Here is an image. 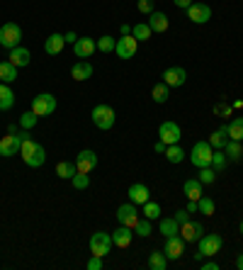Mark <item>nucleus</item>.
Here are the masks:
<instances>
[{"label": "nucleus", "instance_id": "35", "mask_svg": "<svg viewBox=\"0 0 243 270\" xmlns=\"http://www.w3.org/2000/svg\"><path fill=\"white\" fill-rule=\"evenodd\" d=\"M151 27L146 25V22H139L136 27H131V37L136 39V42H146V39H151Z\"/></svg>", "mask_w": 243, "mask_h": 270}, {"label": "nucleus", "instance_id": "57", "mask_svg": "<svg viewBox=\"0 0 243 270\" xmlns=\"http://www.w3.org/2000/svg\"><path fill=\"white\" fill-rule=\"evenodd\" d=\"M238 232H241V234H243V219H241V224H238Z\"/></svg>", "mask_w": 243, "mask_h": 270}, {"label": "nucleus", "instance_id": "23", "mask_svg": "<svg viewBox=\"0 0 243 270\" xmlns=\"http://www.w3.org/2000/svg\"><path fill=\"white\" fill-rule=\"evenodd\" d=\"M209 146H212V149H224L226 144H229V129H226V124L224 127H219V129L214 131V134H209Z\"/></svg>", "mask_w": 243, "mask_h": 270}, {"label": "nucleus", "instance_id": "48", "mask_svg": "<svg viewBox=\"0 0 243 270\" xmlns=\"http://www.w3.org/2000/svg\"><path fill=\"white\" fill-rule=\"evenodd\" d=\"M173 219H175L178 224H185L187 219H190V212H187V209H178V212L173 215Z\"/></svg>", "mask_w": 243, "mask_h": 270}, {"label": "nucleus", "instance_id": "10", "mask_svg": "<svg viewBox=\"0 0 243 270\" xmlns=\"http://www.w3.org/2000/svg\"><path fill=\"white\" fill-rule=\"evenodd\" d=\"M187 20L195 22V25H205V22L212 20V8H209L207 3H192V5L187 8Z\"/></svg>", "mask_w": 243, "mask_h": 270}, {"label": "nucleus", "instance_id": "16", "mask_svg": "<svg viewBox=\"0 0 243 270\" xmlns=\"http://www.w3.org/2000/svg\"><path fill=\"white\" fill-rule=\"evenodd\" d=\"M95 49H97V42L90 37H78L73 44V51L78 59H90L95 54Z\"/></svg>", "mask_w": 243, "mask_h": 270}, {"label": "nucleus", "instance_id": "5", "mask_svg": "<svg viewBox=\"0 0 243 270\" xmlns=\"http://www.w3.org/2000/svg\"><path fill=\"white\" fill-rule=\"evenodd\" d=\"M25 137H29V129H22V131H17V134H8V137H3V139H0V156H3V159L15 156V153L19 151V144H22Z\"/></svg>", "mask_w": 243, "mask_h": 270}, {"label": "nucleus", "instance_id": "12", "mask_svg": "<svg viewBox=\"0 0 243 270\" xmlns=\"http://www.w3.org/2000/svg\"><path fill=\"white\" fill-rule=\"evenodd\" d=\"M205 234V226L199 222H192V219H187L185 224H180V236L185 239V243H195L199 241V236Z\"/></svg>", "mask_w": 243, "mask_h": 270}, {"label": "nucleus", "instance_id": "49", "mask_svg": "<svg viewBox=\"0 0 243 270\" xmlns=\"http://www.w3.org/2000/svg\"><path fill=\"white\" fill-rule=\"evenodd\" d=\"M187 212H190V215H195V212H199V205H197V200H190V202H187V207H185Z\"/></svg>", "mask_w": 243, "mask_h": 270}, {"label": "nucleus", "instance_id": "17", "mask_svg": "<svg viewBox=\"0 0 243 270\" xmlns=\"http://www.w3.org/2000/svg\"><path fill=\"white\" fill-rule=\"evenodd\" d=\"M127 195H129V202L134 205H144V202H149L151 200V190L144 183H134V185L127 190Z\"/></svg>", "mask_w": 243, "mask_h": 270}, {"label": "nucleus", "instance_id": "54", "mask_svg": "<svg viewBox=\"0 0 243 270\" xmlns=\"http://www.w3.org/2000/svg\"><path fill=\"white\" fill-rule=\"evenodd\" d=\"M121 37H124V34H131V27H129V25H121Z\"/></svg>", "mask_w": 243, "mask_h": 270}, {"label": "nucleus", "instance_id": "15", "mask_svg": "<svg viewBox=\"0 0 243 270\" xmlns=\"http://www.w3.org/2000/svg\"><path fill=\"white\" fill-rule=\"evenodd\" d=\"M187 81V73L183 66H170L163 71V83L170 85V88H180V85Z\"/></svg>", "mask_w": 243, "mask_h": 270}, {"label": "nucleus", "instance_id": "7", "mask_svg": "<svg viewBox=\"0 0 243 270\" xmlns=\"http://www.w3.org/2000/svg\"><path fill=\"white\" fill-rule=\"evenodd\" d=\"M112 234H105V232H97L90 236V253L93 256H100V258H105L107 253H110V248H112Z\"/></svg>", "mask_w": 243, "mask_h": 270}, {"label": "nucleus", "instance_id": "30", "mask_svg": "<svg viewBox=\"0 0 243 270\" xmlns=\"http://www.w3.org/2000/svg\"><path fill=\"white\" fill-rule=\"evenodd\" d=\"M168 265V258H166V253L163 251H151L149 253V268L151 270H166Z\"/></svg>", "mask_w": 243, "mask_h": 270}, {"label": "nucleus", "instance_id": "3", "mask_svg": "<svg viewBox=\"0 0 243 270\" xmlns=\"http://www.w3.org/2000/svg\"><path fill=\"white\" fill-rule=\"evenodd\" d=\"M90 117H93V124L97 127V129H103V131H107V129H112L114 127V110L110 107V105H95L93 107V112H90Z\"/></svg>", "mask_w": 243, "mask_h": 270}, {"label": "nucleus", "instance_id": "24", "mask_svg": "<svg viewBox=\"0 0 243 270\" xmlns=\"http://www.w3.org/2000/svg\"><path fill=\"white\" fill-rule=\"evenodd\" d=\"M12 105H15V93L10 83H0V112L12 110Z\"/></svg>", "mask_w": 243, "mask_h": 270}, {"label": "nucleus", "instance_id": "1", "mask_svg": "<svg viewBox=\"0 0 243 270\" xmlns=\"http://www.w3.org/2000/svg\"><path fill=\"white\" fill-rule=\"evenodd\" d=\"M221 246H224V239L219 234H205V236H199V251L195 253V258L202 261V258L216 256V253L221 251Z\"/></svg>", "mask_w": 243, "mask_h": 270}, {"label": "nucleus", "instance_id": "9", "mask_svg": "<svg viewBox=\"0 0 243 270\" xmlns=\"http://www.w3.org/2000/svg\"><path fill=\"white\" fill-rule=\"evenodd\" d=\"M158 137L160 141L166 144V146H170V144H180V137H183V131H180V127L175 124L173 120H166L163 124L158 127Z\"/></svg>", "mask_w": 243, "mask_h": 270}, {"label": "nucleus", "instance_id": "29", "mask_svg": "<svg viewBox=\"0 0 243 270\" xmlns=\"http://www.w3.org/2000/svg\"><path fill=\"white\" fill-rule=\"evenodd\" d=\"M151 98H153V103L163 105V103H166V100L170 98V85H166V83H156V85H153V90H151Z\"/></svg>", "mask_w": 243, "mask_h": 270}, {"label": "nucleus", "instance_id": "21", "mask_svg": "<svg viewBox=\"0 0 243 270\" xmlns=\"http://www.w3.org/2000/svg\"><path fill=\"white\" fill-rule=\"evenodd\" d=\"M131 239H134V229H129V226H121L117 232H112V243L114 246H119V248H127L131 243Z\"/></svg>", "mask_w": 243, "mask_h": 270}, {"label": "nucleus", "instance_id": "38", "mask_svg": "<svg viewBox=\"0 0 243 270\" xmlns=\"http://www.w3.org/2000/svg\"><path fill=\"white\" fill-rule=\"evenodd\" d=\"M37 144H39V141H34L32 137H25L22 144H19V156H22V159H29V156H32V151L37 149Z\"/></svg>", "mask_w": 243, "mask_h": 270}, {"label": "nucleus", "instance_id": "14", "mask_svg": "<svg viewBox=\"0 0 243 270\" xmlns=\"http://www.w3.org/2000/svg\"><path fill=\"white\" fill-rule=\"evenodd\" d=\"M75 168H78V173H90L97 168V153L90 149H83L78 153V159H75Z\"/></svg>", "mask_w": 243, "mask_h": 270}, {"label": "nucleus", "instance_id": "50", "mask_svg": "<svg viewBox=\"0 0 243 270\" xmlns=\"http://www.w3.org/2000/svg\"><path fill=\"white\" fill-rule=\"evenodd\" d=\"M173 3H175V8H180V10H187L192 5V0H173Z\"/></svg>", "mask_w": 243, "mask_h": 270}, {"label": "nucleus", "instance_id": "32", "mask_svg": "<svg viewBox=\"0 0 243 270\" xmlns=\"http://www.w3.org/2000/svg\"><path fill=\"white\" fill-rule=\"evenodd\" d=\"M160 234L163 236H175V234H180V224L173 217H166V219H160Z\"/></svg>", "mask_w": 243, "mask_h": 270}, {"label": "nucleus", "instance_id": "55", "mask_svg": "<svg viewBox=\"0 0 243 270\" xmlns=\"http://www.w3.org/2000/svg\"><path fill=\"white\" fill-rule=\"evenodd\" d=\"M17 131H19L17 124H10V127H8V134H17Z\"/></svg>", "mask_w": 243, "mask_h": 270}, {"label": "nucleus", "instance_id": "53", "mask_svg": "<svg viewBox=\"0 0 243 270\" xmlns=\"http://www.w3.org/2000/svg\"><path fill=\"white\" fill-rule=\"evenodd\" d=\"M153 149H156V153H166V144H163V141H158Z\"/></svg>", "mask_w": 243, "mask_h": 270}, {"label": "nucleus", "instance_id": "18", "mask_svg": "<svg viewBox=\"0 0 243 270\" xmlns=\"http://www.w3.org/2000/svg\"><path fill=\"white\" fill-rule=\"evenodd\" d=\"M64 44H66L64 34L54 32V34H49V37L44 39V51H47L49 56H56V54H61V51H64Z\"/></svg>", "mask_w": 243, "mask_h": 270}, {"label": "nucleus", "instance_id": "41", "mask_svg": "<svg viewBox=\"0 0 243 270\" xmlns=\"http://www.w3.org/2000/svg\"><path fill=\"white\" fill-rule=\"evenodd\" d=\"M216 180V170L212 166H207V168H199V183L202 185H212Z\"/></svg>", "mask_w": 243, "mask_h": 270}, {"label": "nucleus", "instance_id": "2", "mask_svg": "<svg viewBox=\"0 0 243 270\" xmlns=\"http://www.w3.org/2000/svg\"><path fill=\"white\" fill-rule=\"evenodd\" d=\"M22 42V27L17 22H5L0 27V47L3 49H15Z\"/></svg>", "mask_w": 243, "mask_h": 270}, {"label": "nucleus", "instance_id": "13", "mask_svg": "<svg viewBox=\"0 0 243 270\" xmlns=\"http://www.w3.org/2000/svg\"><path fill=\"white\" fill-rule=\"evenodd\" d=\"M136 47H139V42L131 37V34H124L121 39H117V47H114V54L119 56V59H131V56L136 54Z\"/></svg>", "mask_w": 243, "mask_h": 270}, {"label": "nucleus", "instance_id": "36", "mask_svg": "<svg viewBox=\"0 0 243 270\" xmlns=\"http://www.w3.org/2000/svg\"><path fill=\"white\" fill-rule=\"evenodd\" d=\"M166 159L170 163H180V161L185 159V151L180 149V144H170V146H166Z\"/></svg>", "mask_w": 243, "mask_h": 270}, {"label": "nucleus", "instance_id": "46", "mask_svg": "<svg viewBox=\"0 0 243 270\" xmlns=\"http://www.w3.org/2000/svg\"><path fill=\"white\" fill-rule=\"evenodd\" d=\"M214 114H221V117H231V105H224V103L214 105Z\"/></svg>", "mask_w": 243, "mask_h": 270}, {"label": "nucleus", "instance_id": "22", "mask_svg": "<svg viewBox=\"0 0 243 270\" xmlns=\"http://www.w3.org/2000/svg\"><path fill=\"white\" fill-rule=\"evenodd\" d=\"M90 75H93V66L88 64V61H78V64L71 66V78H73V81H80V83H83Z\"/></svg>", "mask_w": 243, "mask_h": 270}, {"label": "nucleus", "instance_id": "40", "mask_svg": "<svg viewBox=\"0 0 243 270\" xmlns=\"http://www.w3.org/2000/svg\"><path fill=\"white\" fill-rule=\"evenodd\" d=\"M37 122H39V117L29 110V112H25V114L19 117V127H22V129H34V127H37Z\"/></svg>", "mask_w": 243, "mask_h": 270}, {"label": "nucleus", "instance_id": "34", "mask_svg": "<svg viewBox=\"0 0 243 270\" xmlns=\"http://www.w3.org/2000/svg\"><path fill=\"white\" fill-rule=\"evenodd\" d=\"M229 166V159H226V151L224 149H216L214 153H212V168H214L216 173H221L224 168Z\"/></svg>", "mask_w": 243, "mask_h": 270}, {"label": "nucleus", "instance_id": "47", "mask_svg": "<svg viewBox=\"0 0 243 270\" xmlns=\"http://www.w3.org/2000/svg\"><path fill=\"white\" fill-rule=\"evenodd\" d=\"M85 268H88V270H103V258H100V256H93V258L88 261Z\"/></svg>", "mask_w": 243, "mask_h": 270}, {"label": "nucleus", "instance_id": "27", "mask_svg": "<svg viewBox=\"0 0 243 270\" xmlns=\"http://www.w3.org/2000/svg\"><path fill=\"white\" fill-rule=\"evenodd\" d=\"M0 81L3 83L17 81V66H12L10 61H0Z\"/></svg>", "mask_w": 243, "mask_h": 270}, {"label": "nucleus", "instance_id": "56", "mask_svg": "<svg viewBox=\"0 0 243 270\" xmlns=\"http://www.w3.org/2000/svg\"><path fill=\"white\" fill-rule=\"evenodd\" d=\"M236 265H238V270H243V253L238 256V258H236Z\"/></svg>", "mask_w": 243, "mask_h": 270}, {"label": "nucleus", "instance_id": "45", "mask_svg": "<svg viewBox=\"0 0 243 270\" xmlns=\"http://www.w3.org/2000/svg\"><path fill=\"white\" fill-rule=\"evenodd\" d=\"M136 8H139V12H144V15H151V12H153V0H139Z\"/></svg>", "mask_w": 243, "mask_h": 270}, {"label": "nucleus", "instance_id": "52", "mask_svg": "<svg viewBox=\"0 0 243 270\" xmlns=\"http://www.w3.org/2000/svg\"><path fill=\"white\" fill-rule=\"evenodd\" d=\"M64 39H66V42H71V44H75L78 34H75V32H68V34H64Z\"/></svg>", "mask_w": 243, "mask_h": 270}, {"label": "nucleus", "instance_id": "11", "mask_svg": "<svg viewBox=\"0 0 243 270\" xmlns=\"http://www.w3.org/2000/svg\"><path fill=\"white\" fill-rule=\"evenodd\" d=\"M117 219H119L121 226H129V229H134L141 217H139V209H136V205H134V202H129V205H121L119 209H117Z\"/></svg>", "mask_w": 243, "mask_h": 270}, {"label": "nucleus", "instance_id": "42", "mask_svg": "<svg viewBox=\"0 0 243 270\" xmlns=\"http://www.w3.org/2000/svg\"><path fill=\"white\" fill-rule=\"evenodd\" d=\"M197 205H199V212H202V215H207V217H212L214 215V200H212V197H199V200H197Z\"/></svg>", "mask_w": 243, "mask_h": 270}, {"label": "nucleus", "instance_id": "19", "mask_svg": "<svg viewBox=\"0 0 243 270\" xmlns=\"http://www.w3.org/2000/svg\"><path fill=\"white\" fill-rule=\"evenodd\" d=\"M146 25L151 27V32L160 34V32H166V29H168L170 22H168V15H166V12H156V10H153V12L149 15V22H146Z\"/></svg>", "mask_w": 243, "mask_h": 270}, {"label": "nucleus", "instance_id": "28", "mask_svg": "<svg viewBox=\"0 0 243 270\" xmlns=\"http://www.w3.org/2000/svg\"><path fill=\"white\" fill-rule=\"evenodd\" d=\"M44 161H47V151H44L42 144H37V149L32 151L29 159H25V163H27L29 168H39V166H44Z\"/></svg>", "mask_w": 243, "mask_h": 270}, {"label": "nucleus", "instance_id": "44", "mask_svg": "<svg viewBox=\"0 0 243 270\" xmlns=\"http://www.w3.org/2000/svg\"><path fill=\"white\" fill-rule=\"evenodd\" d=\"M114 47H117V39H112V37H103L100 42H97V49H100L103 54H110V51H114Z\"/></svg>", "mask_w": 243, "mask_h": 270}, {"label": "nucleus", "instance_id": "6", "mask_svg": "<svg viewBox=\"0 0 243 270\" xmlns=\"http://www.w3.org/2000/svg\"><path fill=\"white\" fill-rule=\"evenodd\" d=\"M32 112H34L37 117L54 114V112H56V98L51 93H42V95H37V98H32Z\"/></svg>", "mask_w": 243, "mask_h": 270}, {"label": "nucleus", "instance_id": "33", "mask_svg": "<svg viewBox=\"0 0 243 270\" xmlns=\"http://www.w3.org/2000/svg\"><path fill=\"white\" fill-rule=\"evenodd\" d=\"M56 173H58V178L71 180V178L78 173V168H75V163H71V161H61V163L56 166Z\"/></svg>", "mask_w": 243, "mask_h": 270}, {"label": "nucleus", "instance_id": "25", "mask_svg": "<svg viewBox=\"0 0 243 270\" xmlns=\"http://www.w3.org/2000/svg\"><path fill=\"white\" fill-rule=\"evenodd\" d=\"M183 192H185L187 200H199V197H202V183H199V178H190V180H185Z\"/></svg>", "mask_w": 243, "mask_h": 270}, {"label": "nucleus", "instance_id": "43", "mask_svg": "<svg viewBox=\"0 0 243 270\" xmlns=\"http://www.w3.org/2000/svg\"><path fill=\"white\" fill-rule=\"evenodd\" d=\"M71 183H73L75 190H85V187L90 185V176H88V173H75V176L71 178Z\"/></svg>", "mask_w": 243, "mask_h": 270}, {"label": "nucleus", "instance_id": "4", "mask_svg": "<svg viewBox=\"0 0 243 270\" xmlns=\"http://www.w3.org/2000/svg\"><path fill=\"white\" fill-rule=\"evenodd\" d=\"M212 153H214V149L209 146V141H197L190 151V161L195 168H207L212 166Z\"/></svg>", "mask_w": 243, "mask_h": 270}, {"label": "nucleus", "instance_id": "31", "mask_svg": "<svg viewBox=\"0 0 243 270\" xmlns=\"http://www.w3.org/2000/svg\"><path fill=\"white\" fill-rule=\"evenodd\" d=\"M224 151H226V159H229V161H241L243 159V144H241V141H231V139H229V144L224 146Z\"/></svg>", "mask_w": 243, "mask_h": 270}, {"label": "nucleus", "instance_id": "20", "mask_svg": "<svg viewBox=\"0 0 243 270\" xmlns=\"http://www.w3.org/2000/svg\"><path fill=\"white\" fill-rule=\"evenodd\" d=\"M12 66H17V68H22V66H27L29 61H32V54H29V49L25 47H15L10 49V59H8Z\"/></svg>", "mask_w": 243, "mask_h": 270}, {"label": "nucleus", "instance_id": "37", "mask_svg": "<svg viewBox=\"0 0 243 270\" xmlns=\"http://www.w3.org/2000/svg\"><path fill=\"white\" fill-rule=\"evenodd\" d=\"M141 207H144V209H141V215L146 217V219H158V217H160V205H158V202H151V200H149V202H144Z\"/></svg>", "mask_w": 243, "mask_h": 270}, {"label": "nucleus", "instance_id": "39", "mask_svg": "<svg viewBox=\"0 0 243 270\" xmlns=\"http://www.w3.org/2000/svg\"><path fill=\"white\" fill-rule=\"evenodd\" d=\"M151 232H153V226H151V219H146V217H144V219H139V222H136V226H134V234H136V236H144V239H146V236H151Z\"/></svg>", "mask_w": 243, "mask_h": 270}, {"label": "nucleus", "instance_id": "8", "mask_svg": "<svg viewBox=\"0 0 243 270\" xmlns=\"http://www.w3.org/2000/svg\"><path fill=\"white\" fill-rule=\"evenodd\" d=\"M163 253L168 261H180V256L185 253V239L175 234V236H166V243H163Z\"/></svg>", "mask_w": 243, "mask_h": 270}, {"label": "nucleus", "instance_id": "51", "mask_svg": "<svg viewBox=\"0 0 243 270\" xmlns=\"http://www.w3.org/2000/svg\"><path fill=\"white\" fill-rule=\"evenodd\" d=\"M202 270H219V263L207 261V263H202Z\"/></svg>", "mask_w": 243, "mask_h": 270}, {"label": "nucleus", "instance_id": "26", "mask_svg": "<svg viewBox=\"0 0 243 270\" xmlns=\"http://www.w3.org/2000/svg\"><path fill=\"white\" fill-rule=\"evenodd\" d=\"M226 129H229V139L231 141H243V117H234L226 124Z\"/></svg>", "mask_w": 243, "mask_h": 270}]
</instances>
